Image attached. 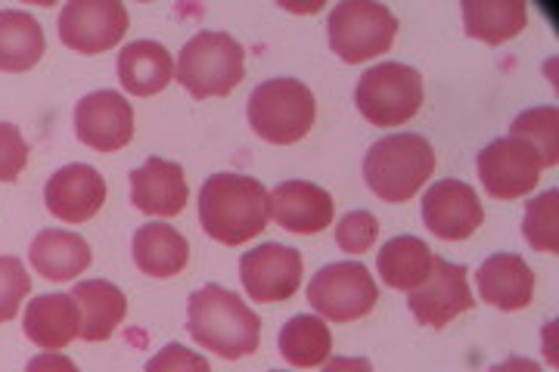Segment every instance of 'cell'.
Segmentation results:
<instances>
[{
  "label": "cell",
  "instance_id": "1",
  "mask_svg": "<svg viewBox=\"0 0 559 372\" xmlns=\"http://www.w3.org/2000/svg\"><path fill=\"white\" fill-rule=\"evenodd\" d=\"M267 190L255 177L212 175L200 190V224L224 245H242L267 227Z\"/></svg>",
  "mask_w": 559,
  "mask_h": 372
},
{
  "label": "cell",
  "instance_id": "2",
  "mask_svg": "<svg viewBox=\"0 0 559 372\" xmlns=\"http://www.w3.org/2000/svg\"><path fill=\"white\" fill-rule=\"evenodd\" d=\"M187 329L200 341V348H209L224 360H240V357H252L259 351V314L249 311V304L240 295L227 292L215 283H209L200 292L190 295Z\"/></svg>",
  "mask_w": 559,
  "mask_h": 372
},
{
  "label": "cell",
  "instance_id": "3",
  "mask_svg": "<svg viewBox=\"0 0 559 372\" xmlns=\"http://www.w3.org/2000/svg\"><path fill=\"white\" fill-rule=\"evenodd\" d=\"M436 171V149L419 134L377 140L364 156V180L382 202H407Z\"/></svg>",
  "mask_w": 559,
  "mask_h": 372
},
{
  "label": "cell",
  "instance_id": "4",
  "mask_svg": "<svg viewBox=\"0 0 559 372\" xmlns=\"http://www.w3.org/2000/svg\"><path fill=\"white\" fill-rule=\"evenodd\" d=\"M175 79L197 99L227 97L246 79V50L227 32H200L183 44Z\"/></svg>",
  "mask_w": 559,
  "mask_h": 372
},
{
  "label": "cell",
  "instance_id": "5",
  "mask_svg": "<svg viewBox=\"0 0 559 372\" xmlns=\"http://www.w3.org/2000/svg\"><path fill=\"white\" fill-rule=\"evenodd\" d=\"M246 116L261 140L289 146L311 131L318 106L308 84L299 79H271L252 91Z\"/></svg>",
  "mask_w": 559,
  "mask_h": 372
},
{
  "label": "cell",
  "instance_id": "6",
  "mask_svg": "<svg viewBox=\"0 0 559 372\" xmlns=\"http://www.w3.org/2000/svg\"><path fill=\"white\" fill-rule=\"evenodd\" d=\"M423 75L404 62H380L358 81L355 103L373 128H399L423 109Z\"/></svg>",
  "mask_w": 559,
  "mask_h": 372
},
{
  "label": "cell",
  "instance_id": "7",
  "mask_svg": "<svg viewBox=\"0 0 559 372\" xmlns=\"http://www.w3.org/2000/svg\"><path fill=\"white\" fill-rule=\"evenodd\" d=\"M326 28H330L333 53L348 65H358L392 50V40L399 35V20L385 3L345 0L330 13Z\"/></svg>",
  "mask_w": 559,
  "mask_h": 372
},
{
  "label": "cell",
  "instance_id": "8",
  "mask_svg": "<svg viewBox=\"0 0 559 372\" xmlns=\"http://www.w3.org/2000/svg\"><path fill=\"white\" fill-rule=\"evenodd\" d=\"M308 301L320 314V320L355 323L377 308L380 289L364 264L342 261V264H326L323 271H318V276L308 286Z\"/></svg>",
  "mask_w": 559,
  "mask_h": 372
},
{
  "label": "cell",
  "instance_id": "9",
  "mask_svg": "<svg viewBox=\"0 0 559 372\" xmlns=\"http://www.w3.org/2000/svg\"><path fill=\"white\" fill-rule=\"evenodd\" d=\"M128 22L119 0H69L60 13V40L81 57H97L119 47Z\"/></svg>",
  "mask_w": 559,
  "mask_h": 372
},
{
  "label": "cell",
  "instance_id": "10",
  "mask_svg": "<svg viewBox=\"0 0 559 372\" xmlns=\"http://www.w3.org/2000/svg\"><path fill=\"white\" fill-rule=\"evenodd\" d=\"M301 274H305V261L299 249H289L280 242H264L240 257L242 289L252 301H261V304L293 298L299 292Z\"/></svg>",
  "mask_w": 559,
  "mask_h": 372
},
{
  "label": "cell",
  "instance_id": "11",
  "mask_svg": "<svg viewBox=\"0 0 559 372\" xmlns=\"http://www.w3.org/2000/svg\"><path fill=\"white\" fill-rule=\"evenodd\" d=\"M481 187L495 199H520L538 187L540 158L520 137H500L479 153Z\"/></svg>",
  "mask_w": 559,
  "mask_h": 372
},
{
  "label": "cell",
  "instance_id": "12",
  "mask_svg": "<svg viewBox=\"0 0 559 372\" xmlns=\"http://www.w3.org/2000/svg\"><path fill=\"white\" fill-rule=\"evenodd\" d=\"M476 304V298L469 292V279H466V267L460 264H451L444 257H436L432 261V274L429 279L411 292L407 298V308L411 314L417 316L423 326H432V329H441L448 326L454 316H460L463 311H469Z\"/></svg>",
  "mask_w": 559,
  "mask_h": 372
},
{
  "label": "cell",
  "instance_id": "13",
  "mask_svg": "<svg viewBox=\"0 0 559 372\" xmlns=\"http://www.w3.org/2000/svg\"><path fill=\"white\" fill-rule=\"evenodd\" d=\"M75 134L97 153L124 149L134 137V109L116 91H94L75 106Z\"/></svg>",
  "mask_w": 559,
  "mask_h": 372
},
{
  "label": "cell",
  "instance_id": "14",
  "mask_svg": "<svg viewBox=\"0 0 559 372\" xmlns=\"http://www.w3.org/2000/svg\"><path fill=\"white\" fill-rule=\"evenodd\" d=\"M485 220L479 196L463 180H439L423 196V224L439 239H469Z\"/></svg>",
  "mask_w": 559,
  "mask_h": 372
},
{
  "label": "cell",
  "instance_id": "15",
  "mask_svg": "<svg viewBox=\"0 0 559 372\" xmlns=\"http://www.w3.org/2000/svg\"><path fill=\"white\" fill-rule=\"evenodd\" d=\"M106 202V180L91 165H66L44 187V205L62 224H84Z\"/></svg>",
  "mask_w": 559,
  "mask_h": 372
},
{
  "label": "cell",
  "instance_id": "16",
  "mask_svg": "<svg viewBox=\"0 0 559 372\" xmlns=\"http://www.w3.org/2000/svg\"><path fill=\"white\" fill-rule=\"evenodd\" d=\"M267 208L283 230L314 236L333 224L336 205L333 196L311 180H286L267 193Z\"/></svg>",
  "mask_w": 559,
  "mask_h": 372
},
{
  "label": "cell",
  "instance_id": "17",
  "mask_svg": "<svg viewBox=\"0 0 559 372\" xmlns=\"http://www.w3.org/2000/svg\"><path fill=\"white\" fill-rule=\"evenodd\" d=\"M187 199H190V190H187L183 168L178 161L153 156L131 171V202L143 215L175 217L183 212Z\"/></svg>",
  "mask_w": 559,
  "mask_h": 372
},
{
  "label": "cell",
  "instance_id": "18",
  "mask_svg": "<svg viewBox=\"0 0 559 372\" xmlns=\"http://www.w3.org/2000/svg\"><path fill=\"white\" fill-rule=\"evenodd\" d=\"M479 298L498 311H522L535 298V274L520 255L498 252L491 255L476 274Z\"/></svg>",
  "mask_w": 559,
  "mask_h": 372
},
{
  "label": "cell",
  "instance_id": "19",
  "mask_svg": "<svg viewBox=\"0 0 559 372\" xmlns=\"http://www.w3.org/2000/svg\"><path fill=\"white\" fill-rule=\"evenodd\" d=\"M81 329V314L75 298L66 292L38 295L28 301L22 333L44 351H60Z\"/></svg>",
  "mask_w": 559,
  "mask_h": 372
},
{
  "label": "cell",
  "instance_id": "20",
  "mask_svg": "<svg viewBox=\"0 0 559 372\" xmlns=\"http://www.w3.org/2000/svg\"><path fill=\"white\" fill-rule=\"evenodd\" d=\"M119 81L121 87L134 97L162 94L175 81V59L159 40H134L119 50Z\"/></svg>",
  "mask_w": 559,
  "mask_h": 372
},
{
  "label": "cell",
  "instance_id": "21",
  "mask_svg": "<svg viewBox=\"0 0 559 372\" xmlns=\"http://www.w3.org/2000/svg\"><path fill=\"white\" fill-rule=\"evenodd\" d=\"M28 264L35 274L53 283H69L91 267V245L72 230H40L28 249Z\"/></svg>",
  "mask_w": 559,
  "mask_h": 372
},
{
  "label": "cell",
  "instance_id": "22",
  "mask_svg": "<svg viewBox=\"0 0 559 372\" xmlns=\"http://www.w3.org/2000/svg\"><path fill=\"white\" fill-rule=\"evenodd\" d=\"M72 298L79 304V338H84V341H106V338H112V333L119 329V323L128 314V298L109 279L79 283Z\"/></svg>",
  "mask_w": 559,
  "mask_h": 372
},
{
  "label": "cell",
  "instance_id": "23",
  "mask_svg": "<svg viewBox=\"0 0 559 372\" xmlns=\"http://www.w3.org/2000/svg\"><path fill=\"white\" fill-rule=\"evenodd\" d=\"M131 252H134L140 274L153 276V279L178 276L190 261V245L171 224H143L134 233Z\"/></svg>",
  "mask_w": 559,
  "mask_h": 372
},
{
  "label": "cell",
  "instance_id": "24",
  "mask_svg": "<svg viewBox=\"0 0 559 372\" xmlns=\"http://www.w3.org/2000/svg\"><path fill=\"white\" fill-rule=\"evenodd\" d=\"M432 261H436V255L423 239H417V236H395L380 249L377 271H380L385 286L401 289V292H414L432 274Z\"/></svg>",
  "mask_w": 559,
  "mask_h": 372
},
{
  "label": "cell",
  "instance_id": "25",
  "mask_svg": "<svg viewBox=\"0 0 559 372\" xmlns=\"http://www.w3.org/2000/svg\"><path fill=\"white\" fill-rule=\"evenodd\" d=\"M466 35L485 44H503L516 38L528 25V10L520 0H463Z\"/></svg>",
  "mask_w": 559,
  "mask_h": 372
},
{
  "label": "cell",
  "instance_id": "26",
  "mask_svg": "<svg viewBox=\"0 0 559 372\" xmlns=\"http://www.w3.org/2000/svg\"><path fill=\"white\" fill-rule=\"evenodd\" d=\"M44 57V32L25 10H0V72H28Z\"/></svg>",
  "mask_w": 559,
  "mask_h": 372
},
{
  "label": "cell",
  "instance_id": "27",
  "mask_svg": "<svg viewBox=\"0 0 559 372\" xmlns=\"http://www.w3.org/2000/svg\"><path fill=\"white\" fill-rule=\"evenodd\" d=\"M330 351H333V335L320 316L299 314L280 329V353L299 370L323 367L330 360Z\"/></svg>",
  "mask_w": 559,
  "mask_h": 372
},
{
  "label": "cell",
  "instance_id": "28",
  "mask_svg": "<svg viewBox=\"0 0 559 372\" xmlns=\"http://www.w3.org/2000/svg\"><path fill=\"white\" fill-rule=\"evenodd\" d=\"M510 137L525 140L540 158V168H554L559 161V112L557 106H540L522 112L510 124Z\"/></svg>",
  "mask_w": 559,
  "mask_h": 372
},
{
  "label": "cell",
  "instance_id": "29",
  "mask_svg": "<svg viewBox=\"0 0 559 372\" xmlns=\"http://www.w3.org/2000/svg\"><path fill=\"white\" fill-rule=\"evenodd\" d=\"M559 190L540 193L525 205V220H522V233L528 239V245L535 252H559Z\"/></svg>",
  "mask_w": 559,
  "mask_h": 372
},
{
  "label": "cell",
  "instance_id": "30",
  "mask_svg": "<svg viewBox=\"0 0 559 372\" xmlns=\"http://www.w3.org/2000/svg\"><path fill=\"white\" fill-rule=\"evenodd\" d=\"M28 292H32V276L25 274V264L20 257L0 255V323L20 314Z\"/></svg>",
  "mask_w": 559,
  "mask_h": 372
},
{
  "label": "cell",
  "instance_id": "31",
  "mask_svg": "<svg viewBox=\"0 0 559 372\" xmlns=\"http://www.w3.org/2000/svg\"><path fill=\"white\" fill-rule=\"evenodd\" d=\"M377 236H380V220L370 212H348L336 227V242H340L342 252H348V255L370 252Z\"/></svg>",
  "mask_w": 559,
  "mask_h": 372
},
{
  "label": "cell",
  "instance_id": "32",
  "mask_svg": "<svg viewBox=\"0 0 559 372\" xmlns=\"http://www.w3.org/2000/svg\"><path fill=\"white\" fill-rule=\"evenodd\" d=\"M28 165V143L16 124L0 121V183H13Z\"/></svg>",
  "mask_w": 559,
  "mask_h": 372
},
{
  "label": "cell",
  "instance_id": "33",
  "mask_svg": "<svg viewBox=\"0 0 559 372\" xmlns=\"http://www.w3.org/2000/svg\"><path fill=\"white\" fill-rule=\"evenodd\" d=\"M146 372H212V367L197 351L183 345H168L146 363Z\"/></svg>",
  "mask_w": 559,
  "mask_h": 372
},
{
  "label": "cell",
  "instance_id": "34",
  "mask_svg": "<svg viewBox=\"0 0 559 372\" xmlns=\"http://www.w3.org/2000/svg\"><path fill=\"white\" fill-rule=\"evenodd\" d=\"M25 372H81V370L75 367V360H69L66 353L44 351V353H38V357H32V360H28Z\"/></svg>",
  "mask_w": 559,
  "mask_h": 372
},
{
  "label": "cell",
  "instance_id": "35",
  "mask_svg": "<svg viewBox=\"0 0 559 372\" xmlns=\"http://www.w3.org/2000/svg\"><path fill=\"white\" fill-rule=\"evenodd\" d=\"M323 372H373L367 357H333L323 363Z\"/></svg>",
  "mask_w": 559,
  "mask_h": 372
},
{
  "label": "cell",
  "instance_id": "36",
  "mask_svg": "<svg viewBox=\"0 0 559 372\" xmlns=\"http://www.w3.org/2000/svg\"><path fill=\"white\" fill-rule=\"evenodd\" d=\"M491 372H544V370H540L535 360H528V357H507L503 363L491 367Z\"/></svg>",
  "mask_w": 559,
  "mask_h": 372
},
{
  "label": "cell",
  "instance_id": "37",
  "mask_svg": "<svg viewBox=\"0 0 559 372\" xmlns=\"http://www.w3.org/2000/svg\"><path fill=\"white\" fill-rule=\"evenodd\" d=\"M274 372H280V370H274Z\"/></svg>",
  "mask_w": 559,
  "mask_h": 372
}]
</instances>
